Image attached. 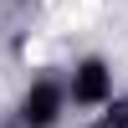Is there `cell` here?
I'll list each match as a JSON object with an SVG mask.
<instances>
[{
    "label": "cell",
    "instance_id": "cell-1",
    "mask_svg": "<svg viewBox=\"0 0 128 128\" xmlns=\"http://www.w3.org/2000/svg\"><path fill=\"white\" fill-rule=\"evenodd\" d=\"M56 113H62V87L56 82H36L20 98V128H51Z\"/></svg>",
    "mask_w": 128,
    "mask_h": 128
},
{
    "label": "cell",
    "instance_id": "cell-2",
    "mask_svg": "<svg viewBox=\"0 0 128 128\" xmlns=\"http://www.w3.org/2000/svg\"><path fill=\"white\" fill-rule=\"evenodd\" d=\"M108 92H113V77H108V67H102L98 56L72 72V98L77 102H108Z\"/></svg>",
    "mask_w": 128,
    "mask_h": 128
},
{
    "label": "cell",
    "instance_id": "cell-3",
    "mask_svg": "<svg viewBox=\"0 0 128 128\" xmlns=\"http://www.w3.org/2000/svg\"><path fill=\"white\" fill-rule=\"evenodd\" d=\"M98 128H128V98H113L108 113L98 118Z\"/></svg>",
    "mask_w": 128,
    "mask_h": 128
}]
</instances>
